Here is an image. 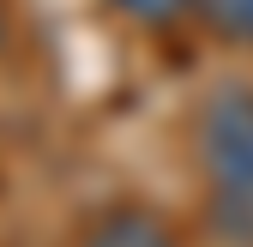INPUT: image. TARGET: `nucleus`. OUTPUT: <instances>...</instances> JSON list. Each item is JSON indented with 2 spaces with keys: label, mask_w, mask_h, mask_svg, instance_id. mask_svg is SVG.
<instances>
[{
  "label": "nucleus",
  "mask_w": 253,
  "mask_h": 247,
  "mask_svg": "<svg viewBox=\"0 0 253 247\" xmlns=\"http://www.w3.org/2000/svg\"><path fill=\"white\" fill-rule=\"evenodd\" d=\"M0 48H6V6H0Z\"/></svg>",
  "instance_id": "obj_6"
},
{
  "label": "nucleus",
  "mask_w": 253,
  "mask_h": 247,
  "mask_svg": "<svg viewBox=\"0 0 253 247\" xmlns=\"http://www.w3.org/2000/svg\"><path fill=\"white\" fill-rule=\"evenodd\" d=\"M193 18L205 30H217L223 42H247L253 48V0H193Z\"/></svg>",
  "instance_id": "obj_4"
},
{
  "label": "nucleus",
  "mask_w": 253,
  "mask_h": 247,
  "mask_svg": "<svg viewBox=\"0 0 253 247\" xmlns=\"http://www.w3.org/2000/svg\"><path fill=\"white\" fill-rule=\"evenodd\" d=\"M109 6H115L121 18H133V24L169 30V24H181L187 12H193V0H109Z\"/></svg>",
  "instance_id": "obj_5"
},
{
  "label": "nucleus",
  "mask_w": 253,
  "mask_h": 247,
  "mask_svg": "<svg viewBox=\"0 0 253 247\" xmlns=\"http://www.w3.org/2000/svg\"><path fill=\"white\" fill-rule=\"evenodd\" d=\"M79 247H181V235L145 205H109L97 223L84 229Z\"/></svg>",
  "instance_id": "obj_2"
},
{
  "label": "nucleus",
  "mask_w": 253,
  "mask_h": 247,
  "mask_svg": "<svg viewBox=\"0 0 253 247\" xmlns=\"http://www.w3.org/2000/svg\"><path fill=\"white\" fill-rule=\"evenodd\" d=\"M205 229L223 247H253V181H223V187H211Z\"/></svg>",
  "instance_id": "obj_3"
},
{
  "label": "nucleus",
  "mask_w": 253,
  "mask_h": 247,
  "mask_svg": "<svg viewBox=\"0 0 253 247\" xmlns=\"http://www.w3.org/2000/svg\"><path fill=\"white\" fill-rule=\"evenodd\" d=\"M193 151L211 187L223 181H253V84L211 90L199 121H193Z\"/></svg>",
  "instance_id": "obj_1"
}]
</instances>
